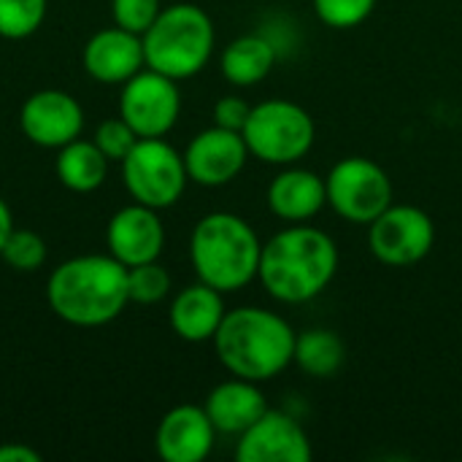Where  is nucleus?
<instances>
[{"instance_id": "obj_1", "label": "nucleus", "mask_w": 462, "mask_h": 462, "mask_svg": "<svg viewBox=\"0 0 462 462\" xmlns=\"http://www.w3.org/2000/svg\"><path fill=\"white\" fill-rule=\"evenodd\" d=\"M338 244L314 225H287L263 244L257 279L265 292L287 306L319 298L338 273Z\"/></svg>"}, {"instance_id": "obj_2", "label": "nucleus", "mask_w": 462, "mask_h": 462, "mask_svg": "<svg viewBox=\"0 0 462 462\" xmlns=\"http://www.w3.org/2000/svg\"><path fill=\"white\" fill-rule=\"evenodd\" d=\"M49 309L73 328L114 322L130 303L127 268L111 254H81L57 265L46 282Z\"/></svg>"}, {"instance_id": "obj_3", "label": "nucleus", "mask_w": 462, "mask_h": 462, "mask_svg": "<svg viewBox=\"0 0 462 462\" xmlns=\"http://www.w3.org/2000/svg\"><path fill=\"white\" fill-rule=\"evenodd\" d=\"M295 336L282 314L263 306H241L225 314L214 336V352L230 376L263 384L292 365Z\"/></svg>"}, {"instance_id": "obj_4", "label": "nucleus", "mask_w": 462, "mask_h": 462, "mask_svg": "<svg viewBox=\"0 0 462 462\" xmlns=\"http://www.w3.org/2000/svg\"><path fill=\"white\" fill-rule=\"evenodd\" d=\"M263 241L257 230L238 214H206L189 236V260L198 282L222 295L238 292L257 279Z\"/></svg>"}, {"instance_id": "obj_5", "label": "nucleus", "mask_w": 462, "mask_h": 462, "mask_svg": "<svg viewBox=\"0 0 462 462\" xmlns=\"http://www.w3.org/2000/svg\"><path fill=\"white\" fill-rule=\"evenodd\" d=\"M141 38L146 68L173 81L198 76L208 65L217 43L211 16L195 3H173L162 8Z\"/></svg>"}, {"instance_id": "obj_6", "label": "nucleus", "mask_w": 462, "mask_h": 462, "mask_svg": "<svg viewBox=\"0 0 462 462\" xmlns=\"http://www.w3.org/2000/svg\"><path fill=\"white\" fill-rule=\"evenodd\" d=\"M241 135L254 160L284 168L300 162L311 152L317 141V125L300 103L271 97L252 106Z\"/></svg>"}, {"instance_id": "obj_7", "label": "nucleus", "mask_w": 462, "mask_h": 462, "mask_svg": "<svg viewBox=\"0 0 462 462\" xmlns=\"http://www.w3.org/2000/svg\"><path fill=\"white\" fill-rule=\"evenodd\" d=\"M122 181L135 203L162 211L181 200L189 176L184 154H179L168 141L138 138L122 160Z\"/></svg>"}, {"instance_id": "obj_8", "label": "nucleus", "mask_w": 462, "mask_h": 462, "mask_svg": "<svg viewBox=\"0 0 462 462\" xmlns=\"http://www.w3.org/2000/svg\"><path fill=\"white\" fill-rule=\"evenodd\" d=\"M328 206L352 225H371L395 203V189L382 165L368 157H344L325 176Z\"/></svg>"}, {"instance_id": "obj_9", "label": "nucleus", "mask_w": 462, "mask_h": 462, "mask_svg": "<svg viewBox=\"0 0 462 462\" xmlns=\"http://www.w3.org/2000/svg\"><path fill=\"white\" fill-rule=\"evenodd\" d=\"M436 246V225L411 203H393L368 225V249L387 268H411Z\"/></svg>"}, {"instance_id": "obj_10", "label": "nucleus", "mask_w": 462, "mask_h": 462, "mask_svg": "<svg viewBox=\"0 0 462 462\" xmlns=\"http://www.w3.org/2000/svg\"><path fill=\"white\" fill-rule=\"evenodd\" d=\"M181 114L179 81L146 68L138 70L119 92V116L133 127L138 138L168 135Z\"/></svg>"}, {"instance_id": "obj_11", "label": "nucleus", "mask_w": 462, "mask_h": 462, "mask_svg": "<svg viewBox=\"0 0 462 462\" xmlns=\"http://www.w3.org/2000/svg\"><path fill=\"white\" fill-rule=\"evenodd\" d=\"M314 455L306 428L287 411L271 409L236 444L238 462H309Z\"/></svg>"}, {"instance_id": "obj_12", "label": "nucleus", "mask_w": 462, "mask_h": 462, "mask_svg": "<svg viewBox=\"0 0 462 462\" xmlns=\"http://www.w3.org/2000/svg\"><path fill=\"white\" fill-rule=\"evenodd\" d=\"M19 127L30 143L43 149H62L81 135L84 108L73 95L62 89H38L22 103Z\"/></svg>"}, {"instance_id": "obj_13", "label": "nucleus", "mask_w": 462, "mask_h": 462, "mask_svg": "<svg viewBox=\"0 0 462 462\" xmlns=\"http://www.w3.org/2000/svg\"><path fill=\"white\" fill-rule=\"evenodd\" d=\"M249 157L252 154L246 149L244 135L238 130H227L219 125L200 130L184 149V165L189 181L211 189L230 184L246 168Z\"/></svg>"}, {"instance_id": "obj_14", "label": "nucleus", "mask_w": 462, "mask_h": 462, "mask_svg": "<svg viewBox=\"0 0 462 462\" xmlns=\"http://www.w3.org/2000/svg\"><path fill=\"white\" fill-rule=\"evenodd\" d=\"M106 244L108 254L116 257L125 268L157 260L165 246V227L157 208L143 203L119 208L106 227Z\"/></svg>"}, {"instance_id": "obj_15", "label": "nucleus", "mask_w": 462, "mask_h": 462, "mask_svg": "<svg viewBox=\"0 0 462 462\" xmlns=\"http://www.w3.org/2000/svg\"><path fill=\"white\" fill-rule=\"evenodd\" d=\"M84 70L100 84H125L146 68L143 38L119 24L97 30L81 51Z\"/></svg>"}, {"instance_id": "obj_16", "label": "nucleus", "mask_w": 462, "mask_h": 462, "mask_svg": "<svg viewBox=\"0 0 462 462\" xmlns=\"http://www.w3.org/2000/svg\"><path fill=\"white\" fill-rule=\"evenodd\" d=\"M217 441V428L203 406H176L171 409L154 436L157 455L165 462H203Z\"/></svg>"}, {"instance_id": "obj_17", "label": "nucleus", "mask_w": 462, "mask_h": 462, "mask_svg": "<svg viewBox=\"0 0 462 462\" xmlns=\"http://www.w3.org/2000/svg\"><path fill=\"white\" fill-rule=\"evenodd\" d=\"M268 208L276 219L287 225H303L319 217V211L328 206V187L325 179L309 168L284 165L265 189Z\"/></svg>"}, {"instance_id": "obj_18", "label": "nucleus", "mask_w": 462, "mask_h": 462, "mask_svg": "<svg viewBox=\"0 0 462 462\" xmlns=\"http://www.w3.org/2000/svg\"><path fill=\"white\" fill-rule=\"evenodd\" d=\"M227 309H225V295L203 282L184 287L181 292H176V298L171 300V328L181 341L189 344H206L214 341L222 319H225Z\"/></svg>"}, {"instance_id": "obj_19", "label": "nucleus", "mask_w": 462, "mask_h": 462, "mask_svg": "<svg viewBox=\"0 0 462 462\" xmlns=\"http://www.w3.org/2000/svg\"><path fill=\"white\" fill-rule=\"evenodd\" d=\"M203 409L214 422L217 433L241 436L249 425H254L268 411V401L257 382L233 376L208 393Z\"/></svg>"}, {"instance_id": "obj_20", "label": "nucleus", "mask_w": 462, "mask_h": 462, "mask_svg": "<svg viewBox=\"0 0 462 462\" xmlns=\"http://www.w3.org/2000/svg\"><path fill=\"white\" fill-rule=\"evenodd\" d=\"M276 62L279 49L265 32H244L225 46L219 57V70L233 87H254L271 76Z\"/></svg>"}, {"instance_id": "obj_21", "label": "nucleus", "mask_w": 462, "mask_h": 462, "mask_svg": "<svg viewBox=\"0 0 462 462\" xmlns=\"http://www.w3.org/2000/svg\"><path fill=\"white\" fill-rule=\"evenodd\" d=\"M54 171L65 189L87 195V192H95L103 187V181L108 176V157L100 152V146L95 141L76 138L60 149V154L54 160Z\"/></svg>"}, {"instance_id": "obj_22", "label": "nucleus", "mask_w": 462, "mask_h": 462, "mask_svg": "<svg viewBox=\"0 0 462 462\" xmlns=\"http://www.w3.org/2000/svg\"><path fill=\"white\" fill-rule=\"evenodd\" d=\"M346 360V346L338 333L328 328H309L295 336V357L298 365L311 379H333Z\"/></svg>"}, {"instance_id": "obj_23", "label": "nucleus", "mask_w": 462, "mask_h": 462, "mask_svg": "<svg viewBox=\"0 0 462 462\" xmlns=\"http://www.w3.org/2000/svg\"><path fill=\"white\" fill-rule=\"evenodd\" d=\"M49 0H0V38L22 41L41 30Z\"/></svg>"}, {"instance_id": "obj_24", "label": "nucleus", "mask_w": 462, "mask_h": 462, "mask_svg": "<svg viewBox=\"0 0 462 462\" xmlns=\"http://www.w3.org/2000/svg\"><path fill=\"white\" fill-rule=\"evenodd\" d=\"M127 290H130V300L133 303H160L171 295V273L157 263H141L127 268Z\"/></svg>"}, {"instance_id": "obj_25", "label": "nucleus", "mask_w": 462, "mask_h": 462, "mask_svg": "<svg viewBox=\"0 0 462 462\" xmlns=\"http://www.w3.org/2000/svg\"><path fill=\"white\" fill-rule=\"evenodd\" d=\"M0 257L5 260V265H11L14 271H22V273H32L38 271L43 263H46V241L32 233V230H24V227H14Z\"/></svg>"}, {"instance_id": "obj_26", "label": "nucleus", "mask_w": 462, "mask_h": 462, "mask_svg": "<svg viewBox=\"0 0 462 462\" xmlns=\"http://www.w3.org/2000/svg\"><path fill=\"white\" fill-rule=\"evenodd\" d=\"M379 0H311L317 19L330 30H355L374 11Z\"/></svg>"}, {"instance_id": "obj_27", "label": "nucleus", "mask_w": 462, "mask_h": 462, "mask_svg": "<svg viewBox=\"0 0 462 462\" xmlns=\"http://www.w3.org/2000/svg\"><path fill=\"white\" fill-rule=\"evenodd\" d=\"M92 141L100 146V152H103L108 160H119V162H122V160L130 154V149L138 143V135L133 133V127H130L122 116H116V119L100 122Z\"/></svg>"}, {"instance_id": "obj_28", "label": "nucleus", "mask_w": 462, "mask_h": 462, "mask_svg": "<svg viewBox=\"0 0 462 462\" xmlns=\"http://www.w3.org/2000/svg\"><path fill=\"white\" fill-rule=\"evenodd\" d=\"M162 3L160 0H111V14H114V24L143 35L152 22L160 16Z\"/></svg>"}, {"instance_id": "obj_29", "label": "nucleus", "mask_w": 462, "mask_h": 462, "mask_svg": "<svg viewBox=\"0 0 462 462\" xmlns=\"http://www.w3.org/2000/svg\"><path fill=\"white\" fill-rule=\"evenodd\" d=\"M252 114V106L238 97V95H225L214 103V125L219 127H227V130H244L246 119Z\"/></svg>"}, {"instance_id": "obj_30", "label": "nucleus", "mask_w": 462, "mask_h": 462, "mask_svg": "<svg viewBox=\"0 0 462 462\" xmlns=\"http://www.w3.org/2000/svg\"><path fill=\"white\" fill-rule=\"evenodd\" d=\"M0 462H41V455L24 444H0Z\"/></svg>"}, {"instance_id": "obj_31", "label": "nucleus", "mask_w": 462, "mask_h": 462, "mask_svg": "<svg viewBox=\"0 0 462 462\" xmlns=\"http://www.w3.org/2000/svg\"><path fill=\"white\" fill-rule=\"evenodd\" d=\"M11 230H14V217H11L8 203L0 198V252H3V246H5V241H8V236H11Z\"/></svg>"}]
</instances>
